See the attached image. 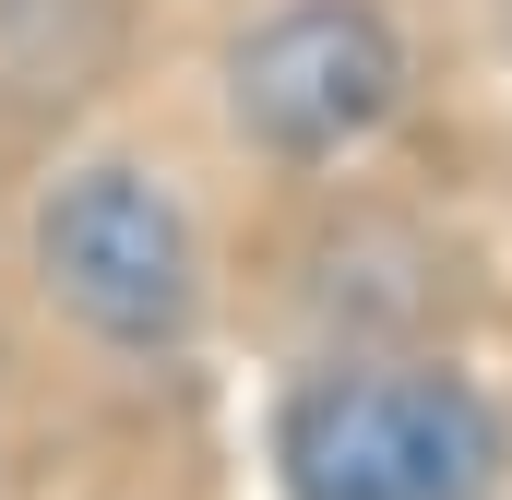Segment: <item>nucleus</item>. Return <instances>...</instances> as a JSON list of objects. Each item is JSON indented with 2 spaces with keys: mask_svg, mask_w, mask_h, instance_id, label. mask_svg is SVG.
I'll use <instances>...</instances> for the list:
<instances>
[{
  "mask_svg": "<svg viewBox=\"0 0 512 500\" xmlns=\"http://www.w3.org/2000/svg\"><path fill=\"white\" fill-rule=\"evenodd\" d=\"M262 453L286 500H512V405L441 346H358L286 370Z\"/></svg>",
  "mask_w": 512,
  "mask_h": 500,
  "instance_id": "obj_1",
  "label": "nucleus"
},
{
  "mask_svg": "<svg viewBox=\"0 0 512 500\" xmlns=\"http://www.w3.org/2000/svg\"><path fill=\"white\" fill-rule=\"evenodd\" d=\"M24 274H36V298L96 358H179L203 334V298H215L191 203L143 155H72V167H48V191L24 215Z\"/></svg>",
  "mask_w": 512,
  "mask_h": 500,
  "instance_id": "obj_2",
  "label": "nucleus"
},
{
  "mask_svg": "<svg viewBox=\"0 0 512 500\" xmlns=\"http://www.w3.org/2000/svg\"><path fill=\"white\" fill-rule=\"evenodd\" d=\"M215 96H227V131L251 155L346 167V155H370L405 120L417 48H405L393 0H262L215 48Z\"/></svg>",
  "mask_w": 512,
  "mask_h": 500,
  "instance_id": "obj_3",
  "label": "nucleus"
}]
</instances>
